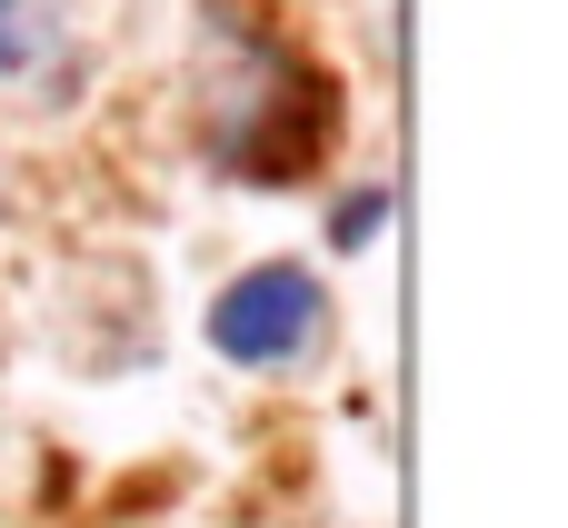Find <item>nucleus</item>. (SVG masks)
Masks as SVG:
<instances>
[{
    "label": "nucleus",
    "instance_id": "obj_1",
    "mask_svg": "<svg viewBox=\"0 0 568 528\" xmlns=\"http://www.w3.org/2000/svg\"><path fill=\"white\" fill-rule=\"evenodd\" d=\"M320 329H329V290L300 260H260L210 299V349L240 359V369H290Z\"/></svg>",
    "mask_w": 568,
    "mask_h": 528
},
{
    "label": "nucleus",
    "instance_id": "obj_2",
    "mask_svg": "<svg viewBox=\"0 0 568 528\" xmlns=\"http://www.w3.org/2000/svg\"><path fill=\"white\" fill-rule=\"evenodd\" d=\"M60 60V10L50 0H0V80H40Z\"/></svg>",
    "mask_w": 568,
    "mask_h": 528
},
{
    "label": "nucleus",
    "instance_id": "obj_3",
    "mask_svg": "<svg viewBox=\"0 0 568 528\" xmlns=\"http://www.w3.org/2000/svg\"><path fill=\"white\" fill-rule=\"evenodd\" d=\"M379 230H389V190H379V180H369V190H349V200L329 210V250H369Z\"/></svg>",
    "mask_w": 568,
    "mask_h": 528
}]
</instances>
